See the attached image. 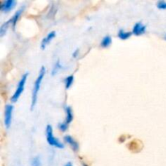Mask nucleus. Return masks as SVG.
Wrapping results in <instances>:
<instances>
[{
    "label": "nucleus",
    "instance_id": "f257e3e1",
    "mask_svg": "<svg viewBox=\"0 0 166 166\" xmlns=\"http://www.w3.org/2000/svg\"><path fill=\"white\" fill-rule=\"evenodd\" d=\"M45 74H46V68L44 67H42L41 68L40 71H39V74H38V76L37 78V80L35 81L34 86H33V89H32V102H31V110H32V109L34 108L35 104L37 103V101H38V92H39V90L41 89V82L43 80V78L45 76Z\"/></svg>",
    "mask_w": 166,
    "mask_h": 166
},
{
    "label": "nucleus",
    "instance_id": "f03ea898",
    "mask_svg": "<svg viewBox=\"0 0 166 166\" xmlns=\"http://www.w3.org/2000/svg\"><path fill=\"white\" fill-rule=\"evenodd\" d=\"M46 139H47V142L49 143V144L53 146V147H55L59 149H62L64 147L63 143L60 142L59 139L54 136L53 128L50 125L46 126Z\"/></svg>",
    "mask_w": 166,
    "mask_h": 166
},
{
    "label": "nucleus",
    "instance_id": "7ed1b4c3",
    "mask_svg": "<svg viewBox=\"0 0 166 166\" xmlns=\"http://www.w3.org/2000/svg\"><path fill=\"white\" fill-rule=\"evenodd\" d=\"M28 75H29V74L26 73V74H24V75L21 77L19 83H18V85H17L16 92H15V93L13 94V96H12L11 98V102H13V103L14 102H16L20 98V97L21 96L22 92H23V91H24V86H25V84H26Z\"/></svg>",
    "mask_w": 166,
    "mask_h": 166
},
{
    "label": "nucleus",
    "instance_id": "20e7f679",
    "mask_svg": "<svg viewBox=\"0 0 166 166\" xmlns=\"http://www.w3.org/2000/svg\"><path fill=\"white\" fill-rule=\"evenodd\" d=\"M13 110L14 107L12 104H8L6 105L5 113H4V124H5L6 128H9L11 126Z\"/></svg>",
    "mask_w": 166,
    "mask_h": 166
},
{
    "label": "nucleus",
    "instance_id": "39448f33",
    "mask_svg": "<svg viewBox=\"0 0 166 166\" xmlns=\"http://www.w3.org/2000/svg\"><path fill=\"white\" fill-rule=\"evenodd\" d=\"M16 4V2L15 0H5L3 1L2 4H1V11L3 12H9L11 11Z\"/></svg>",
    "mask_w": 166,
    "mask_h": 166
},
{
    "label": "nucleus",
    "instance_id": "423d86ee",
    "mask_svg": "<svg viewBox=\"0 0 166 166\" xmlns=\"http://www.w3.org/2000/svg\"><path fill=\"white\" fill-rule=\"evenodd\" d=\"M146 32V26L144 24H142L141 22H137L136 24H134L133 29H132V33L136 36H139L145 33Z\"/></svg>",
    "mask_w": 166,
    "mask_h": 166
},
{
    "label": "nucleus",
    "instance_id": "0eeeda50",
    "mask_svg": "<svg viewBox=\"0 0 166 166\" xmlns=\"http://www.w3.org/2000/svg\"><path fill=\"white\" fill-rule=\"evenodd\" d=\"M55 36H56V33H55L54 31H52V32H49L48 35H47L45 38H43L42 41H41V49L44 50V49L46 48V46H48L49 44L50 43L51 41L55 38Z\"/></svg>",
    "mask_w": 166,
    "mask_h": 166
},
{
    "label": "nucleus",
    "instance_id": "6e6552de",
    "mask_svg": "<svg viewBox=\"0 0 166 166\" xmlns=\"http://www.w3.org/2000/svg\"><path fill=\"white\" fill-rule=\"evenodd\" d=\"M24 6H22L21 8H20L19 10H18V11H16V13H15V15H14V16L11 18V26H12V28H13V29H15V27H16V23H17V21L19 20L20 16H21L22 12L24 11Z\"/></svg>",
    "mask_w": 166,
    "mask_h": 166
},
{
    "label": "nucleus",
    "instance_id": "1a4fd4ad",
    "mask_svg": "<svg viewBox=\"0 0 166 166\" xmlns=\"http://www.w3.org/2000/svg\"><path fill=\"white\" fill-rule=\"evenodd\" d=\"M64 140L66 141V143H67L71 147H72L73 150H79V144H78V143L75 141V139H73L72 137L70 136V135H66V136L64 137Z\"/></svg>",
    "mask_w": 166,
    "mask_h": 166
},
{
    "label": "nucleus",
    "instance_id": "9d476101",
    "mask_svg": "<svg viewBox=\"0 0 166 166\" xmlns=\"http://www.w3.org/2000/svg\"><path fill=\"white\" fill-rule=\"evenodd\" d=\"M66 110V113H67V117H66V120H65V123L69 126V124L72 122L73 120V112L70 106H67L65 108Z\"/></svg>",
    "mask_w": 166,
    "mask_h": 166
},
{
    "label": "nucleus",
    "instance_id": "9b49d317",
    "mask_svg": "<svg viewBox=\"0 0 166 166\" xmlns=\"http://www.w3.org/2000/svg\"><path fill=\"white\" fill-rule=\"evenodd\" d=\"M132 34H133L132 32H126L123 29H120L118 31V37L120 38L121 40H127Z\"/></svg>",
    "mask_w": 166,
    "mask_h": 166
},
{
    "label": "nucleus",
    "instance_id": "f8f14e48",
    "mask_svg": "<svg viewBox=\"0 0 166 166\" xmlns=\"http://www.w3.org/2000/svg\"><path fill=\"white\" fill-rule=\"evenodd\" d=\"M111 43H112V38L110 36H105L102 39L101 42V46L103 48H107L111 45Z\"/></svg>",
    "mask_w": 166,
    "mask_h": 166
},
{
    "label": "nucleus",
    "instance_id": "ddd939ff",
    "mask_svg": "<svg viewBox=\"0 0 166 166\" xmlns=\"http://www.w3.org/2000/svg\"><path fill=\"white\" fill-rule=\"evenodd\" d=\"M10 24H11V19L9 20H8L7 22H5V23L1 26V28H0V36H1V37H3V36L5 35V33L7 32V31H8V27H9Z\"/></svg>",
    "mask_w": 166,
    "mask_h": 166
},
{
    "label": "nucleus",
    "instance_id": "4468645a",
    "mask_svg": "<svg viewBox=\"0 0 166 166\" xmlns=\"http://www.w3.org/2000/svg\"><path fill=\"white\" fill-rule=\"evenodd\" d=\"M65 87L66 89H69L73 84V82H74V75H68L66 79H65Z\"/></svg>",
    "mask_w": 166,
    "mask_h": 166
},
{
    "label": "nucleus",
    "instance_id": "2eb2a0df",
    "mask_svg": "<svg viewBox=\"0 0 166 166\" xmlns=\"http://www.w3.org/2000/svg\"><path fill=\"white\" fill-rule=\"evenodd\" d=\"M62 65L60 64V62L59 61H57V62L55 63L54 67V69H53V72H52V75H55L59 70L62 69Z\"/></svg>",
    "mask_w": 166,
    "mask_h": 166
},
{
    "label": "nucleus",
    "instance_id": "dca6fc26",
    "mask_svg": "<svg viewBox=\"0 0 166 166\" xmlns=\"http://www.w3.org/2000/svg\"><path fill=\"white\" fill-rule=\"evenodd\" d=\"M156 7H157L159 9L166 10V2L165 1H163V0L158 1V2H157V3H156Z\"/></svg>",
    "mask_w": 166,
    "mask_h": 166
},
{
    "label": "nucleus",
    "instance_id": "f3484780",
    "mask_svg": "<svg viewBox=\"0 0 166 166\" xmlns=\"http://www.w3.org/2000/svg\"><path fill=\"white\" fill-rule=\"evenodd\" d=\"M32 166H41V161L38 156H36L35 158H33L32 161Z\"/></svg>",
    "mask_w": 166,
    "mask_h": 166
},
{
    "label": "nucleus",
    "instance_id": "a211bd4d",
    "mask_svg": "<svg viewBox=\"0 0 166 166\" xmlns=\"http://www.w3.org/2000/svg\"><path fill=\"white\" fill-rule=\"evenodd\" d=\"M59 130H61V131H66L68 128V125L65 123V122H62L59 125Z\"/></svg>",
    "mask_w": 166,
    "mask_h": 166
},
{
    "label": "nucleus",
    "instance_id": "6ab92c4d",
    "mask_svg": "<svg viewBox=\"0 0 166 166\" xmlns=\"http://www.w3.org/2000/svg\"><path fill=\"white\" fill-rule=\"evenodd\" d=\"M65 166H73V165H72V164L70 163V162H69V163H67V164H66V165H65Z\"/></svg>",
    "mask_w": 166,
    "mask_h": 166
},
{
    "label": "nucleus",
    "instance_id": "aec40b11",
    "mask_svg": "<svg viewBox=\"0 0 166 166\" xmlns=\"http://www.w3.org/2000/svg\"><path fill=\"white\" fill-rule=\"evenodd\" d=\"M164 40H166V34L164 35Z\"/></svg>",
    "mask_w": 166,
    "mask_h": 166
},
{
    "label": "nucleus",
    "instance_id": "412c9836",
    "mask_svg": "<svg viewBox=\"0 0 166 166\" xmlns=\"http://www.w3.org/2000/svg\"><path fill=\"white\" fill-rule=\"evenodd\" d=\"M83 166H88V165H87V164H83Z\"/></svg>",
    "mask_w": 166,
    "mask_h": 166
}]
</instances>
